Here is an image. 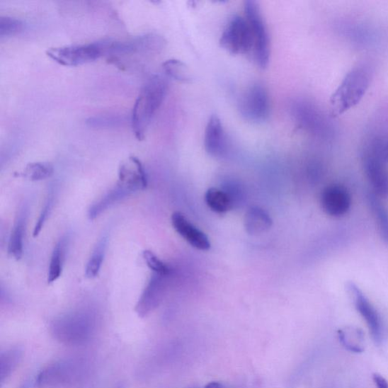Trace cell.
<instances>
[{
  "label": "cell",
  "mask_w": 388,
  "mask_h": 388,
  "mask_svg": "<svg viewBox=\"0 0 388 388\" xmlns=\"http://www.w3.org/2000/svg\"><path fill=\"white\" fill-rule=\"evenodd\" d=\"M135 52H143L147 54L159 53L166 45L164 38L159 35L150 33L139 36L133 39Z\"/></svg>",
  "instance_id": "21"
},
{
  "label": "cell",
  "mask_w": 388,
  "mask_h": 388,
  "mask_svg": "<svg viewBox=\"0 0 388 388\" xmlns=\"http://www.w3.org/2000/svg\"><path fill=\"white\" fill-rule=\"evenodd\" d=\"M245 16L250 23L254 40V54L258 66L266 69L270 59V40L261 10L256 1L244 3Z\"/></svg>",
  "instance_id": "6"
},
{
  "label": "cell",
  "mask_w": 388,
  "mask_h": 388,
  "mask_svg": "<svg viewBox=\"0 0 388 388\" xmlns=\"http://www.w3.org/2000/svg\"><path fill=\"white\" fill-rule=\"evenodd\" d=\"M339 340L348 350L360 353L364 351V333L357 328H347L338 331Z\"/></svg>",
  "instance_id": "22"
},
{
  "label": "cell",
  "mask_w": 388,
  "mask_h": 388,
  "mask_svg": "<svg viewBox=\"0 0 388 388\" xmlns=\"http://www.w3.org/2000/svg\"><path fill=\"white\" fill-rule=\"evenodd\" d=\"M24 28V23L20 19L10 17H0V37L6 38L16 35Z\"/></svg>",
  "instance_id": "29"
},
{
  "label": "cell",
  "mask_w": 388,
  "mask_h": 388,
  "mask_svg": "<svg viewBox=\"0 0 388 388\" xmlns=\"http://www.w3.org/2000/svg\"><path fill=\"white\" fill-rule=\"evenodd\" d=\"M23 350L18 347L8 349L1 353L0 355V382L2 384L17 369L23 359Z\"/></svg>",
  "instance_id": "19"
},
{
  "label": "cell",
  "mask_w": 388,
  "mask_h": 388,
  "mask_svg": "<svg viewBox=\"0 0 388 388\" xmlns=\"http://www.w3.org/2000/svg\"><path fill=\"white\" fill-rule=\"evenodd\" d=\"M64 246H66V244L63 240H61L54 247L49 267L48 284L57 282L62 275L64 258Z\"/></svg>",
  "instance_id": "26"
},
{
  "label": "cell",
  "mask_w": 388,
  "mask_h": 388,
  "mask_svg": "<svg viewBox=\"0 0 388 388\" xmlns=\"http://www.w3.org/2000/svg\"><path fill=\"white\" fill-rule=\"evenodd\" d=\"M362 160L375 195L388 198V135L375 133L369 137L363 146Z\"/></svg>",
  "instance_id": "1"
},
{
  "label": "cell",
  "mask_w": 388,
  "mask_h": 388,
  "mask_svg": "<svg viewBox=\"0 0 388 388\" xmlns=\"http://www.w3.org/2000/svg\"><path fill=\"white\" fill-rule=\"evenodd\" d=\"M166 92V81L157 74L149 79L139 92L131 120L132 130L138 141L145 138L147 128L163 103Z\"/></svg>",
  "instance_id": "3"
},
{
  "label": "cell",
  "mask_w": 388,
  "mask_h": 388,
  "mask_svg": "<svg viewBox=\"0 0 388 388\" xmlns=\"http://www.w3.org/2000/svg\"><path fill=\"white\" fill-rule=\"evenodd\" d=\"M94 320L86 312H77L62 316L52 322V335L59 342L78 346L89 341L94 331Z\"/></svg>",
  "instance_id": "4"
},
{
  "label": "cell",
  "mask_w": 388,
  "mask_h": 388,
  "mask_svg": "<svg viewBox=\"0 0 388 388\" xmlns=\"http://www.w3.org/2000/svg\"><path fill=\"white\" fill-rule=\"evenodd\" d=\"M205 200L213 212L220 214L229 212L233 207V201L229 194L217 188L209 189Z\"/></svg>",
  "instance_id": "23"
},
{
  "label": "cell",
  "mask_w": 388,
  "mask_h": 388,
  "mask_svg": "<svg viewBox=\"0 0 388 388\" xmlns=\"http://www.w3.org/2000/svg\"><path fill=\"white\" fill-rule=\"evenodd\" d=\"M348 289L353 298L355 308L367 324L375 342L377 344H380L383 339V324L378 311L372 306L363 291L354 283H349Z\"/></svg>",
  "instance_id": "10"
},
{
  "label": "cell",
  "mask_w": 388,
  "mask_h": 388,
  "mask_svg": "<svg viewBox=\"0 0 388 388\" xmlns=\"http://www.w3.org/2000/svg\"><path fill=\"white\" fill-rule=\"evenodd\" d=\"M139 190L137 187L129 184V183L118 180L117 185L98 201L93 203L89 211V217L93 220L100 217L103 212L114 206V205L132 193Z\"/></svg>",
  "instance_id": "14"
},
{
  "label": "cell",
  "mask_w": 388,
  "mask_h": 388,
  "mask_svg": "<svg viewBox=\"0 0 388 388\" xmlns=\"http://www.w3.org/2000/svg\"><path fill=\"white\" fill-rule=\"evenodd\" d=\"M118 388H124L123 387H118Z\"/></svg>",
  "instance_id": "35"
},
{
  "label": "cell",
  "mask_w": 388,
  "mask_h": 388,
  "mask_svg": "<svg viewBox=\"0 0 388 388\" xmlns=\"http://www.w3.org/2000/svg\"><path fill=\"white\" fill-rule=\"evenodd\" d=\"M367 200L382 239L388 245V210L373 193L368 194Z\"/></svg>",
  "instance_id": "17"
},
{
  "label": "cell",
  "mask_w": 388,
  "mask_h": 388,
  "mask_svg": "<svg viewBox=\"0 0 388 388\" xmlns=\"http://www.w3.org/2000/svg\"><path fill=\"white\" fill-rule=\"evenodd\" d=\"M219 42L233 55H245L254 49L251 27L246 18L234 16L223 31Z\"/></svg>",
  "instance_id": "7"
},
{
  "label": "cell",
  "mask_w": 388,
  "mask_h": 388,
  "mask_svg": "<svg viewBox=\"0 0 388 388\" xmlns=\"http://www.w3.org/2000/svg\"><path fill=\"white\" fill-rule=\"evenodd\" d=\"M341 31L345 38H347L354 44L365 46L373 44L375 38L374 30L366 27L363 24L348 23L345 24Z\"/></svg>",
  "instance_id": "18"
},
{
  "label": "cell",
  "mask_w": 388,
  "mask_h": 388,
  "mask_svg": "<svg viewBox=\"0 0 388 388\" xmlns=\"http://www.w3.org/2000/svg\"><path fill=\"white\" fill-rule=\"evenodd\" d=\"M53 166L48 163H31L18 175L30 181H39L50 178L53 174Z\"/></svg>",
  "instance_id": "27"
},
{
  "label": "cell",
  "mask_w": 388,
  "mask_h": 388,
  "mask_svg": "<svg viewBox=\"0 0 388 388\" xmlns=\"http://www.w3.org/2000/svg\"><path fill=\"white\" fill-rule=\"evenodd\" d=\"M321 206L332 217H340L346 214L351 206V197L346 188L341 185H331L323 190Z\"/></svg>",
  "instance_id": "12"
},
{
  "label": "cell",
  "mask_w": 388,
  "mask_h": 388,
  "mask_svg": "<svg viewBox=\"0 0 388 388\" xmlns=\"http://www.w3.org/2000/svg\"><path fill=\"white\" fill-rule=\"evenodd\" d=\"M239 110L247 121L258 123L267 120L270 113V101L263 84H255L246 90L240 101Z\"/></svg>",
  "instance_id": "9"
},
{
  "label": "cell",
  "mask_w": 388,
  "mask_h": 388,
  "mask_svg": "<svg viewBox=\"0 0 388 388\" xmlns=\"http://www.w3.org/2000/svg\"><path fill=\"white\" fill-rule=\"evenodd\" d=\"M143 258L147 266L154 272V273L169 276L171 268L164 262L152 251L146 250L143 252Z\"/></svg>",
  "instance_id": "30"
},
{
  "label": "cell",
  "mask_w": 388,
  "mask_h": 388,
  "mask_svg": "<svg viewBox=\"0 0 388 388\" xmlns=\"http://www.w3.org/2000/svg\"><path fill=\"white\" fill-rule=\"evenodd\" d=\"M191 388H197V387H191Z\"/></svg>",
  "instance_id": "36"
},
{
  "label": "cell",
  "mask_w": 388,
  "mask_h": 388,
  "mask_svg": "<svg viewBox=\"0 0 388 388\" xmlns=\"http://www.w3.org/2000/svg\"><path fill=\"white\" fill-rule=\"evenodd\" d=\"M163 69L168 76L182 83H190L193 77L187 64L178 59H171L163 64Z\"/></svg>",
  "instance_id": "25"
},
{
  "label": "cell",
  "mask_w": 388,
  "mask_h": 388,
  "mask_svg": "<svg viewBox=\"0 0 388 388\" xmlns=\"http://www.w3.org/2000/svg\"><path fill=\"white\" fill-rule=\"evenodd\" d=\"M47 55L63 67H74L99 59L105 55L101 41L50 48Z\"/></svg>",
  "instance_id": "5"
},
{
  "label": "cell",
  "mask_w": 388,
  "mask_h": 388,
  "mask_svg": "<svg viewBox=\"0 0 388 388\" xmlns=\"http://www.w3.org/2000/svg\"><path fill=\"white\" fill-rule=\"evenodd\" d=\"M31 383L30 382H28L26 383L25 384H24V386L23 387H21V388H30L31 387Z\"/></svg>",
  "instance_id": "34"
},
{
  "label": "cell",
  "mask_w": 388,
  "mask_h": 388,
  "mask_svg": "<svg viewBox=\"0 0 388 388\" xmlns=\"http://www.w3.org/2000/svg\"><path fill=\"white\" fill-rule=\"evenodd\" d=\"M204 388H234L225 385L224 384L219 382H212L208 383Z\"/></svg>",
  "instance_id": "33"
},
{
  "label": "cell",
  "mask_w": 388,
  "mask_h": 388,
  "mask_svg": "<svg viewBox=\"0 0 388 388\" xmlns=\"http://www.w3.org/2000/svg\"><path fill=\"white\" fill-rule=\"evenodd\" d=\"M171 224L175 230L190 245L200 251H208L211 246L208 236L194 226L185 215L176 212L171 215Z\"/></svg>",
  "instance_id": "13"
},
{
  "label": "cell",
  "mask_w": 388,
  "mask_h": 388,
  "mask_svg": "<svg viewBox=\"0 0 388 388\" xmlns=\"http://www.w3.org/2000/svg\"><path fill=\"white\" fill-rule=\"evenodd\" d=\"M273 219L270 215L260 207H253L245 215L244 226L247 233L257 235L271 228Z\"/></svg>",
  "instance_id": "16"
},
{
  "label": "cell",
  "mask_w": 388,
  "mask_h": 388,
  "mask_svg": "<svg viewBox=\"0 0 388 388\" xmlns=\"http://www.w3.org/2000/svg\"><path fill=\"white\" fill-rule=\"evenodd\" d=\"M168 276L154 273L139 297L135 307L139 317L144 318L154 312L163 301L166 289Z\"/></svg>",
  "instance_id": "11"
},
{
  "label": "cell",
  "mask_w": 388,
  "mask_h": 388,
  "mask_svg": "<svg viewBox=\"0 0 388 388\" xmlns=\"http://www.w3.org/2000/svg\"><path fill=\"white\" fill-rule=\"evenodd\" d=\"M81 374L79 363L60 360L41 370L35 381L37 388H64L76 382Z\"/></svg>",
  "instance_id": "8"
},
{
  "label": "cell",
  "mask_w": 388,
  "mask_h": 388,
  "mask_svg": "<svg viewBox=\"0 0 388 388\" xmlns=\"http://www.w3.org/2000/svg\"><path fill=\"white\" fill-rule=\"evenodd\" d=\"M106 241L107 239L103 236L98 244L96 246L87 266H86L85 276L89 279H93L99 275L104 261Z\"/></svg>",
  "instance_id": "24"
},
{
  "label": "cell",
  "mask_w": 388,
  "mask_h": 388,
  "mask_svg": "<svg viewBox=\"0 0 388 388\" xmlns=\"http://www.w3.org/2000/svg\"><path fill=\"white\" fill-rule=\"evenodd\" d=\"M372 72L367 64H360L351 69L330 98V115L338 117L358 104L370 89Z\"/></svg>",
  "instance_id": "2"
},
{
  "label": "cell",
  "mask_w": 388,
  "mask_h": 388,
  "mask_svg": "<svg viewBox=\"0 0 388 388\" xmlns=\"http://www.w3.org/2000/svg\"><path fill=\"white\" fill-rule=\"evenodd\" d=\"M25 231V219L20 215L15 223L12 234H11L8 246L9 255L16 261H20L23 256Z\"/></svg>",
  "instance_id": "20"
},
{
  "label": "cell",
  "mask_w": 388,
  "mask_h": 388,
  "mask_svg": "<svg viewBox=\"0 0 388 388\" xmlns=\"http://www.w3.org/2000/svg\"><path fill=\"white\" fill-rule=\"evenodd\" d=\"M204 147L207 152L215 157L222 156L227 148V139L220 118L212 115L205 130Z\"/></svg>",
  "instance_id": "15"
},
{
  "label": "cell",
  "mask_w": 388,
  "mask_h": 388,
  "mask_svg": "<svg viewBox=\"0 0 388 388\" xmlns=\"http://www.w3.org/2000/svg\"><path fill=\"white\" fill-rule=\"evenodd\" d=\"M125 122L121 115L107 114L90 117L87 125L92 127L106 128L121 125Z\"/></svg>",
  "instance_id": "28"
},
{
  "label": "cell",
  "mask_w": 388,
  "mask_h": 388,
  "mask_svg": "<svg viewBox=\"0 0 388 388\" xmlns=\"http://www.w3.org/2000/svg\"><path fill=\"white\" fill-rule=\"evenodd\" d=\"M373 380L377 387L378 388H388V382L384 378L383 376L379 374L373 375Z\"/></svg>",
  "instance_id": "32"
},
{
  "label": "cell",
  "mask_w": 388,
  "mask_h": 388,
  "mask_svg": "<svg viewBox=\"0 0 388 388\" xmlns=\"http://www.w3.org/2000/svg\"><path fill=\"white\" fill-rule=\"evenodd\" d=\"M51 208H52V201L49 200L46 202L44 209L42 210V212L40 215V217L38 220V222L35 224V227L33 232L34 238H36V236L39 235L42 227H44V225L49 217Z\"/></svg>",
  "instance_id": "31"
}]
</instances>
